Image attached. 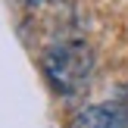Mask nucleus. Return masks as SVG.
<instances>
[{
    "label": "nucleus",
    "instance_id": "nucleus-1",
    "mask_svg": "<svg viewBox=\"0 0 128 128\" xmlns=\"http://www.w3.org/2000/svg\"><path fill=\"white\" fill-rule=\"evenodd\" d=\"M41 69L60 97H78L94 75V50L84 41H62L44 50Z\"/></svg>",
    "mask_w": 128,
    "mask_h": 128
},
{
    "label": "nucleus",
    "instance_id": "nucleus-3",
    "mask_svg": "<svg viewBox=\"0 0 128 128\" xmlns=\"http://www.w3.org/2000/svg\"><path fill=\"white\" fill-rule=\"evenodd\" d=\"M28 6H44V3H50V0H25Z\"/></svg>",
    "mask_w": 128,
    "mask_h": 128
},
{
    "label": "nucleus",
    "instance_id": "nucleus-2",
    "mask_svg": "<svg viewBox=\"0 0 128 128\" xmlns=\"http://www.w3.org/2000/svg\"><path fill=\"white\" fill-rule=\"evenodd\" d=\"M69 128H128V91L110 103H88L69 116Z\"/></svg>",
    "mask_w": 128,
    "mask_h": 128
}]
</instances>
